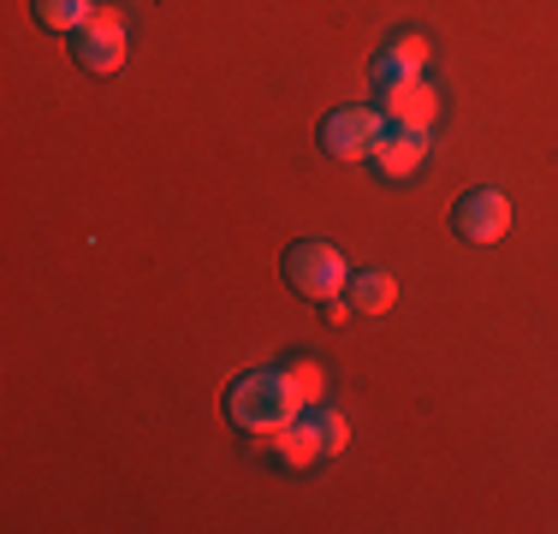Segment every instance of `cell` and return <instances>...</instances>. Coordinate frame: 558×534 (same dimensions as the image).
<instances>
[{"label": "cell", "mask_w": 558, "mask_h": 534, "mask_svg": "<svg viewBox=\"0 0 558 534\" xmlns=\"http://www.w3.org/2000/svg\"><path fill=\"white\" fill-rule=\"evenodd\" d=\"M310 422H315V439H322V458H339L344 439H351V422L333 404H310Z\"/></svg>", "instance_id": "obj_13"}, {"label": "cell", "mask_w": 558, "mask_h": 534, "mask_svg": "<svg viewBox=\"0 0 558 534\" xmlns=\"http://www.w3.org/2000/svg\"><path fill=\"white\" fill-rule=\"evenodd\" d=\"M101 0H31V19L43 24V31H60V36H72V31H84L89 24V12H96Z\"/></svg>", "instance_id": "obj_11"}, {"label": "cell", "mask_w": 558, "mask_h": 534, "mask_svg": "<svg viewBox=\"0 0 558 534\" xmlns=\"http://www.w3.org/2000/svg\"><path fill=\"white\" fill-rule=\"evenodd\" d=\"M274 458L286 463V470H310L315 458H322V439H315V422H310V410H303L291 427H279L274 434Z\"/></svg>", "instance_id": "obj_10"}, {"label": "cell", "mask_w": 558, "mask_h": 534, "mask_svg": "<svg viewBox=\"0 0 558 534\" xmlns=\"http://www.w3.org/2000/svg\"><path fill=\"white\" fill-rule=\"evenodd\" d=\"M380 131H387V113H380V107L351 101V107H333L315 137H322V149L333 160H368V155H375V143H380Z\"/></svg>", "instance_id": "obj_3"}, {"label": "cell", "mask_w": 558, "mask_h": 534, "mask_svg": "<svg viewBox=\"0 0 558 534\" xmlns=\"http://www.w3.org/2000/svg\"><path fill=\"white\" fill-rule=\"evenodd\" d=\"M380 113H387V125L428 131L434 119H440V89H434L428 77H398V84H380Z\"/></svg>", "instance_id": "obj_6"}, {"label": "cell", "mask_w": 558, "mask_h": 534, "mask_svg": "<svg viewBox=\"0 0 558 534\" xmlns=\"http://www.w3.org/2000/svg\"><path fill=\"white\" fill-rule=\"evenodd\" d=\"M286 286L310 303H333V298H344V286H351V267H344V256L327 238H298V244L286 250Z\"/></svg>", "instance_id": "obj_2"}, {"label": "cell", "mask_w": 558, "mask_h": 534, "mask_svg": "<svg viewBox=\"0 0 558 534\" xmlns=\"http://www.w3.org/2000/svg\"><path fill=\"white\" fill-rule=\"evenodd\" d=\"M451 232H458L463 244H499V238L511 232V196L494 191V184L463 191L458 203H451Z\"/></svg>", "instance_id": "obj_5"}, {"label": "cell", "mask_w": 558, "mask_h": 534, "mask_svg": "<svg viewBox=\"0 0 558 534\" xmlns=\"http://www.w3.org/2000/svg\"><path fill=\"white\" fill-rule=\"evenodd\" d=\"M279 368H286L291 392L303 398V410H310V404H322V398H327V368L315 363V356H286Z\"/></svg>", "instance_id": "obj_12"}, {"label": "cell", "mask_w": 558, "mask_h": 534, "mask_svg": "<svg viewBox=\"0 0 558 534\" xmlns=\"http://www.w3.org/2000/svg\"><path fill=\"white\" fill-rule=\"evenodd\" d=\"M344 298H351V310H363V315H387L398 303V274L392 267H363V274H351Z\"/></svg>", "instance_id": "obj_9"}, {"label": "cell", "mask_w": 558, "mask_h": 534, "mask_svg": "<svg viewBox=\"0 0 558 534\" xmlns=\"http://www.w3.org/2000/svg\"><path fill=\"white\" fill-rule=\"evenodd\" d=\"M226 416L232 427H244L250 439H274L279 427H291L303 416V398L291 392L286 368H244L232 386H226Z\"/></svg>", "instance_id": "obj_1"}, {"label": "cell", "mask_w": 558, "mask_h": 534, "mask_svg": "<svg viewBox=\"0 0 558 534\" xmlns=\"http://www.w3.org/2000/svg\"><path fill=\"white\" fill-rule=\"evenodd\" d=\"M368 167L380 172V179H416L422 167H428V131L416 125H387L375 143V155H368Z\"/></svg>", "instance_id": "obj_7"}, {"label": "cell", "mask_w": 558, "mask_h": 534, "mask_svg": "<svg viewBox=\"0 0 558 534\" xmlns=\"http://www.w3.org/2000/svg\"><path fill=\"white\" fill-rule=\"evenodd\" d=\"M125 48H131V31H125V12L119 7H96L84 31H72V60L84 72H119Z\"/></svg>", "instance_id": "obj_4"}, {"label": "cell", "mask_w": 558, "mask_h": 534, "mask_svg": "<svg viewBox=\"0 0 558 534\" xmlns=\"http://www.w3.org/2000/svg\"><path fill=\"white\" fill-rule=\"evenodd\" d=\"M428 72V36L422 31H392L387 48L375 53V84H398V77Z\"/></svg>", "instance_id": "obj_8"}]
</instances>
